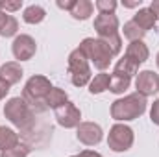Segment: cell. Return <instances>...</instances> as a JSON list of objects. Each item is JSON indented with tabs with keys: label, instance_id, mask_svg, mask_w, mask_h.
<instances>
[{
	"label": "cell",
	"instance_id": "6da1fadb",
	"mask_svg": "<svg viewBox=\"0 0 159 157\" xmlns=\"http://www.w3.org/2000/svg\"><path fill=\"white\" fill-rule=\"evenodd\" d=\"M94 30L98 34V39H102L117 56L122 50V39L119 35V19L115 13H100L94 19Z\"/></svg>",
	"mask_w": 159,
	"mask_h": 157
},
{
	"label": "cell",
	"instance_id": "7a4b0ae2",
	"mask_svg": "<svg viewBox=\"0 0 159 157\" xmlns=\"http://www.w3.org/2000/svg\"><path fill=\"white\" fill-rule=\"evenodd\" d=\"M146 111V98L139 92L128 94L124 98H119L111 105V117L119 122L135 120Z\"/></svg>",
	"mask_w": 159,
	"mask_h": 157
},
{
	"label": "cell",
	"instance_id": "3957f363",
	"mask_svg": "<svg viewBox=\"0 0 159 157\" xmlns=\"http://www.w3.org/2000/svg\"><path fill=\"white\" fill-rule=\"evenodd\" d=\"M80 50L85 54V57L98 69V70H106L113 59V52L111 48L104 43L102 39H94V37H85L78 46Z\"/></svg>",
	"mask_w": 159,
	"mask_h": 157
},
{
	"label": "cell",
	"instance_id": "277c9868",
	"mask_svg": "<svg viewBox=\"0 0 159 157\" xmlns=\"http://www.w3.org/2000/svg\"><path fill=\"white\" fill-rule=\"evenodd\" d=\"M4 117L7 118L13 126L24 129V128H28L32 124L34 115H32V109H30L28 102L24 98L15 96V98H9L6 102V105H4Z\"/></svg>",
	"mask_w": 159,
	"mask_h": 157
},
{
	"label": "cell",
	"instance_id": "5b68a950",
	"mask_svg": "<svg viewBox=\"0 0 159 157\" xmlns=\"http://www.w3.org/2000/svg\"><path fill=\"white\" fill-rule=\"evenodd\" d=\"M69 74H70V79L76 87H85L87 83H91L89 59L85 57V54L80 48L72 50L69 56Z\"/></svg>",
	"mask_w": 159,
	"mask_h": 157
},
{
	"label": "cell",
	"instance_id": "8992f818",
	"mask_svg": "<svg viewBox=\"0 0 159 157\" xmlns=\"http://www.w3.org/2000/svg\"><path fill=\"white\" fill-rule=\"evenodd\" d=\"M50 91H52L50 79L35 74V76H32L26 81V85H24V96L22 98L28 102V105L30 104L32 105H41V104H44V100H46V96H48Z\"/></svg>",
	"mask_w": 159,
	"mask_h": 157
},
{
	"label": "cell",
	"instance_id": "52a82bcc",
	"mask_svg": "<svg viewBox=\"0 0 159 157\" xmlns=\"http://www.w3.org/2000/svg\"><path fill=\"white\" fill-rule=\"evenodd\" d=\"M133 144V129L126 124H115L107 135V146L115 152H128Z\"/></svg>",
	"mask_w": 159,
	"mask_h": 157
},
{
	"label": "cell",
	"instance_id": "ba28073f",
	"mask_svg": "<svg viewBox=\"0 0 159 157\" xmlns=\"http://www.w3.org/2000/svg\"><path fill=\"white\" fill-rule=\"evenodd\" d=\"M54 113H56V120L61 128L70 129V128H78L81 124V113L72 102H67L65 105L54 109Z\"/></svg>",
	"mask_w": 159,
	"mask_h": 157
},
{
	"label": "cell",
	"instance_id": "9c48e42d",
	"mask_svg": "<svg viewBox=\"0 0 159 157\" xmlns=\"http://www.w3.org/2000/svg\"><path fill=\"white\" fill-rule=\"evenodd\" d=\"M11 50H13L15 59H19V61H28V59H32V57L35 56L37 44H35V39H34L32 35L20 34V35L15 37Z\"/></svg>",
	"mask_w": 159,
	"mask_h": 157
},
{
	"label": "cell",
	"instance_id": "30bf717a",
	"mask_svg": "<svg viewBox=\"0 0 159 157\" xmlns=\"http://www.w3.org/2000/svg\"><path fill=\"white\" fill-rule=\"evenodd\" d=\"M135 87H137V92L143 94L144 98L156 94V92H159V74H156L154 70L139 72L137 79H135Z\"/></svg>",
	"mask_w": 159,
	"mask_h": 157
},
{
	"label": "cell",
	"instance_id": "8fae6325",
	"mask_svg": "<svg viewBox=\"0 0 159 157\" xmlns=\"http://www.w3.org/2000/svg\"><path fill=\"white\" fill-rule=\"evenodd\" d=\"M76 137L85 146H96L102 141V128L94 122H81L76 129Z\"/></svg>",
	"mask_w": 159,
	"mask_h": 157
},
{
	"label": "cell",
	"instance_id": "7c38bea8",
	"mask_svg": "<svg viewBox=\"0 0 159 157\" xmlns=\"http://www.w3.org/2000/svg\"><path fill=\"white\" fill-rule=\"evenodd\" d=\"M148 56H150V50H148V46H146L143 41H133V43L128 44L126 57L131 59V61H135L137 65L144 63V61L148 59Z\"/></svg>",
	"mask_w": 159,
	"mask_h": 157
},
{
	"label": "cell",
	"instance_id": "4fadbf2b",
	"mask_svg": "<svg viewBox=\"0 0 159 157\" xmlns=\"http://www.w3.org/2000/svg\"><path fill=\"white\" fill-rule=\"evenodd\" d=\"M22 69H20V65L19 63H15V61H9V63H4L2 65V69H0V78L4 79L6 83H9V85H15V83H19L20 78H22Z\"/></svg>",
	"mask_w": 159,
	"mask_h": 157
},
{
	"label": "cell",
	"instance_id": "5bb4252c",
	"mask_svg": "<svg viewBox=\"0 0 159 157\" xmlns=\"http://www.w3.org/2000/svg\"><path fill=\"white\" fill-rule=\"evenodd\" d=\"M143 32H148L150 28H154L156 26V20H157V17L154 15V11L150 9V7H143V9H139L135 15H133V19H131Z\"/></svg>",
	"mask_w": 159,
	"mask_h": 157
},
{
	"label": "cell",
	"instance_id": "9a60e30c",
	"mask_svg": "<svg viewBox=\"0 0 159 157\" xmlns=\"http://www.w3.org/2000/svg\"><path fill=\"white\" fill-rule=\"evenodd\" d=\"M67 102H69L67 92H65L63 89H59V87H52V91L48 92V96H46V100H44V105H46V107H52V109H57V107L65 105Z\"/></svg>",
	"mask_w": 159,
	"mask_h": 157
},
{
	"label": "cell",
	"instance_id": "2e32d148",
	"mask_svg": "<svg viewBox=\"0 0 159 157\" xmlns=\"http://www.w3.org/2000/svg\"><path fill=\"white\" fill-rule=\"evenodd\" d=\"M19 30V22L13 15H7L4 11H0V35L4 37H11L15 35Z\"/></svg>",
	"mask_w": 159,
	"mask_h": 157
},
{
	"label": "cell",
	"instance_id": "e0dca14e",
	"mask_svg": "<svg viewBox=\"0 0 159 157\" xmlns=\"http://www.w3.org/2000/svg\"><path fill=\"white\" fill-rule=\"evenodd\" d=\"M137 70H139V65L124 56L122 59H119V63L115 65L113 74H117V76H124V78H131V76L137 74Z\"/></svg>",
	"mask_w": 159,
	"mask_h": 157
},
{
	"label": "cell",
	"instance_id": "ac0fdd59",
	"mask_svg": "<svg viewBox=\"0 0 159 157\" xmlns=\"http://www.w3.org/2000/svg\"><path fill=\"white\" fill-rule=\"evenodd\" d=\"M93 2H89V0H76V4H74V7L70 9V15L76 19V20H85V19H89L91 15H93Z\"/></svg>",
	"mask_w": 159,
	"mask_h": 157
},
{
	"label": "cell",
	"instance_id": "d6986e66",
	"mask_svg": "<svg viewBox=\"0 0 159 157\" xmlns=\"http://www.w3.org/2000/svg\"><path fill=\"white\" fill-rule=\"evenodd\" d=\"M17 144H19V135H17L11 128L2 126V128H0V152L9 150V148H13V146H17Z\"/></svg>",
	"mask_w": 159,
	"mask_h": 157
},
{
	"label": "cell",
	"instance_id": "ffe728a7",
	"mask_svg": "<svg viewBox=\"0 0 159 157\" xmlns=\"http://www.w3.org/2000/svg\"><path fill=\"white\" fill-rule=\"evenodd\" d=\"M109 81H111L109 74H106V72L96 74L94 79H91V83H89V92L91 94H100V92L107 91L109 89Z\"/></svg>",
	"mask_w": 159,
	"mask_h": 157
},
{
	"label": "cell",
	"instance_id": "44dd1931",
	"mask_svg": "<svg viewBox=\"0 0 159 157\" xmlns=\"http://www.w3.org/2000/svg\"><path fill=\"white\" fill-rule=\"evenodd\" d=\"M44 17H46V11L41 7V6H28L26 9H24V15H22V19L28 22V24H39L44 20Z\"/></svg>",
	"mask_w": 159,
	"mask_h": 157
},
{
	"label": "cell",
	"instance_id": "7402d4cb",
	"mask_svg": "<svg viewBox=\"0 0 159 157\" xmlns=\"http://www.w3.org/2000/svg\"><path fill=\"white\" fill-rule=\"evenodd\" d=\"M131 83V78H124V76H117V74H111V81H109V91L115 92V94H120L124 92Z\"/></svg>",
	"mask_w": 159,
	"mask_h": 157
},
{
	"label": "cell",
	"instance_id": "603a6c76",
	"mask_svg": "<svg viewBox=\"0 0 159 157\" xmlns=\"http://www.w3.org/2000/svg\"><path fill=\"white\" fill-rule=\"evenodd\" d=\"M122 32H124V37H128V39L131 41V43H133V41H143L144 34H146V32H143V30H141V28H139V26H137L133 20L126 22Z\"/></svg>",
	"mask_w": 159,
	"mask_h": 157
},
{
	"label": "cell",
	"instance_id": "cb8c5ba5",
	"mask_svg": "<svg viewBox=\"0 0 159 157\" xmlns=\"http://www.w3.org/2000/svg\"><path fill=\"white\" fill-rule=\"evenodd\" d=\"M28 155H30V148L24 146V144H20V142L17 146L9 148V150L0 152V157H28Z\"/></svg>",
	"mask_w": 159,
	"mask_h": 157
},
{
	"label": "cell",
	"instance_id": "d4e9b609",
	"mask_svg": "<svg viewBox=\"0 0 159 157\" xmlns=\"http://www.w3.org/2000/svg\"><path fill=\"white\" fill-rule=\"evenodd\" d=\"M96 9L100 13H115L117 9V2L115 0H96Z\"/></svg>",
	"mask_w": 159,
	"mask_h": 157
},
{
	"label": "cell",
	"instance_id": "484cf974",
	"mask_svg": "<svg viewBox=\"0 0 159 157\" xmlns=\"http://www.w3.org/2000/svg\"><path fill=\"white\" fill-rule=\"evenodd\" d=\"M150 118H152V122L159 126V100H156L154 104H152V109H150Z\"/></svg>",
	"mask_w": 159,
	"mask_h": 157
},
{
	"label": "cell",
	"instance_id": "4316f807",
	"mask_svg": "<svg viewBox=\"0 0 159 157\" xmlns=\"http://www.w3.org/2000/svg\"><path fill=\"white\" fill-rule=\"evenodd\" d=\"M20 6H22L20 0H17V2H2V11L4 9L6 11H15V9H20Z\"/></svg>",
	"mask_w": 159,
	"mask_h": 157
},
{
	"label": "cell",
	"instance_id": "83f0119b",
	"mask_svg": "<svg viewBox=\"0 0 159 157\" xmlns=\"http://www.w3.org/2000/svg\"><path fill=\"white\" fill-rule=\"evenodd\" d=\"M9 87H11L9 83H6L4 79L0 78V100H2V98H6V94L9 92Z\"/></svg>",
	"mask_w": 159,
	"mask_h": 157
},
{
	"label": "cell",
	"instance_id": "f1b7e54d",
	"mask_svg": "<svg viewBox=\"0 0 159 157\" xmlns=\"http://www.w3.org/2000/svg\"><path fill=\"white\" fill-rule=\"evenodd\" d=\"M74 4H76V0H69V2H61V0H59V2H57V7H61V9H69V11H70V9L74 7Z\"/></svg>",
	"mask_w": 159,
	"mask_h": 157
},
{
	"label": "cell",
	"instance_id": "f546056e",
	"mask_svg": "<svg viewBox=\"0 0 159 157\" xmlns=\"http://www.w3.org/2000/svg\"><path fill=\"white\" fill-rule=\"evenodd\" d=\"M70 157H102L98 152H91V150H85V152H80L76 155H70Z\"/></svg>",
	"mask_w": 159,
	"mask_h": 157
},
{
	"label": "cell",
	"instance_id": "4dcf8cb0",
	"mask_svg": "<svg viewBox=\"0 0 159 157\" xmlns=\"http://www.w3.org/2000/svg\"><path fill=\"white\" fill-rule=\"evenodd\" d=\"M150 9L154 11V15H156V17L159 19V0H154V2L150 4Z\"/></svg>",
	"mask_w": 159,
	"mask_h": 157
},
{
	"label": "cell",
	"instance_id": "1f68e13d",
	"mask_svg": "<svg viewBox=\"0 0 159 157\" xmlns=\"http://www.w3.org/2000/svg\"><path fill=\"white\" fill-rule=\"evenodd\" d=\"M124 4V7H137V6H141V0L139 2H122Z\"/></svg>",
	"mask_w": 159,
	"mask_h": 157
},
{
	"label": "cell",
	"instance_id": "d6a6232c",
	"mask_svg": "<svg viewBox=\"0 0 159 157\" xmlns=\"http://www.w3.org/2000/svg\"><path fill=\"white\" fill-rule=\"evenodd\" d=\"M156 63H157V67H159V54H157V57H156Z\"/></svg>",
	"mask_w": 159,
	"mask_h": 157
},
{
	"label": "cell",
	"instance_id": "836d02e7",
	"mask_svg": "<svg viewBox=\"0 0 159 157\" xmlns=\"http://www.w3.org/2000/svg\"><path fill=\"white\" fill-rule=\"evenodd\" d=\"M0 128H2V126H0Z\"/></svg>",
	"mask_w": 159,
	"mask_h": 157
}]
</instances>
